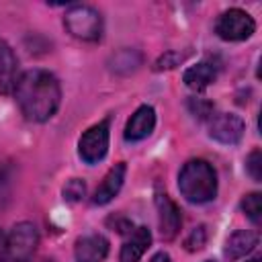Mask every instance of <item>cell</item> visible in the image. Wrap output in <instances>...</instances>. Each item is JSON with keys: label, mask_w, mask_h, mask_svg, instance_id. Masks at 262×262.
I'll list each match as a JSON object with an SVG mask.
<instances>
[{"label": "cell", "mask_w": 262, "mask_h": 262, "mask_svg": "<svg viewBox=\"0 0 262 262\" xmlns=\"http://www.w3.org/2000/svg\"><path fill=\"white\" fill-rule=\"evenodd\" d=\"M12 94H14V100L23 117L31 123L49 121L61 104L59 80L51 72L41 70V68L23 72L16 80Z\"/></svg>", "instance_id": "cell-1"}, {"label": "cell", "mask_w": 262, "mask_h": 262, "mask_svg": "<svg viewBox=\"0 0 262 262\" xmlns=\"http://www.w3.org/2000/svg\"><path fill=\"white\" fill-rule=\"evenodd\" d=\"M217 172L213 164L203 158L188 160L178 172V190L192 205L211 203L217 196Z\"/></svg>", "instance_id": "cell-2"}, {"label": "cell", "mask_w": 262, "mask_h": 262, "mask_svg": "<svg viewBox=\"0 0 262 262\" xmlns=\"http://www.w3.org/2000/svg\"><path fill=\"white\" fill-rule=\"evenodd\" d=\"M63 27L74 39L86 41V43L100 41L102 31H104L102 14L94 6H88V4H72L66 10Z\"/></svg>", "instance_id": "cell-3"}, {"label": "cell", "mask_w": 262, "mask_h": 262, "mask_svg": "<svg viewBox=\"0 0 262 262\" xmlns=\"http://www.w3.org/2000/svg\"><path fill=\"white\" fill-rule=\"evenodd\" d=\"M37 246H39L37 227L31 221H20L8 231V235H4L0 262H33Z\"/></svg>", "instance_id": "cell-4"}, {"label": "cell", "mask_w": 262, "mask_h": 262, "mask_svg": "<svg viewBox=\"0 0 262 262\" xmlns=\"http://www.w3.org/2000/svg\"><path fill=\"white\" fill-rule=\"evenodd\" d=\"M108 141H111V121L102 119L98 123H94L92 127H88L80 139H78V156L82 162L86 164H98L100 160H104L106 151H108Z\"/></svg>", "instance_id": "cell-5"}, {"label": "cell", "mask_w": 262, "mask_h": 262, "mask_svg": "<svg viewBox=\"0 0 262 262\" xmlns=\"http://www.w3.org/2000/svg\"><path fill=\"white\" fill-rule=\"evenodd\" d=\"M256 31V20L252 18L250 12L242 10V8H229L225 12L219 14L217 23H215V33L219 39L223 41H246L254 35Z\"/></svg>", "instance_id": "cell-6"}, {"label": "cell", "mask_w": 262, "mask_h": 262, "mask_svg": "<svg viewBox=\"0 0 262 262\" xmlns=\"http://www.w3.org/2000/svg\"><path fill=\"white\" fill-rule=\"evenodd\" d=\"M207 129H209V137L215 139L217 143L223 145H235L242 141L246 125L242 121L239 115L235 113H221L215 111L209 119H207Z\"/></svg>", "instance_id": "cell-7"}, {"label": "cell", "mask_w": 262, "mask_h": 262, "mask_svg": "<svg viewBox=\"0 0 262 262\" xmlns=\"http://www.w3.org/2000/svg\"><path fill=\"white\" fill-rule=\"evenodd\" d=\"M156 211H158V223H160L162 237L168 242L174 239L182 225V215H180L178 205L166 192H158L156 194Z\"/></svg>", "instance_id": "cell-8"}, {"label": "cell", "mask_w": 262, "mask_h": 262, "mask_svg": "<svg viewBox=\"0 0 262 262\" xmlns=\"http://www.w3.org/2000/svg\"><path fill=\"white\" fill-rule=\"evenodd\" d=\"M154 129H156V111L149 104H141L127 119V125H125V133L123 135H125V141L137 143V141L147 139L154 133Z\"/></svg>", "instance_id": "cell-9"}, {"label": "cell", "mask_w": 262, "mask_h": 262, "mask_svg": "<svg viewBox=\"0 0 262 262\" xmlns=\"http://www.w3.org/2000/svg\"><path fill=\"white\" fill-rule=\"evenodd\" d=\"M108 239L102 233H86L80 235L74 244V260L76 262H104L108 256Z\"/></svg>", "instance_id": "cell-10"}, {"label": "cell", "mask_w": 262, "mask_h": 262, "mask_svg": "<svg viewBox=\"0 0 262 262\" xmlns=\"http://www.w3.org/2000/svg\"><path fill=\"white\" fill-rule=\"evenodd\" d=\"M217 76H219V63L215 59L207 57L194 66H188L182 74V80L190 90L203 92L205 88H209L217 80Z\"/></svg>", "instance_id": "cell-11"}, {"label": "cell", "mask_w": 262, "mask_h": 262, "mask_svg": "<svg viewBox=\"0 0 262 262\" xmlns=\"http://www.w3.org/2000/svg\"><path fill=\"white\" fill-rule=\"evenodd\" d=\"M125 174H127V164L125 162H117L104 174L102 182L96 186V190L92 194V205H106V203H111L119 194V190L123 188Z\"/></svg>", "instance_id": "cell-12"}, {"label": "cell", "mask_w": 262, "mask_h": 262, "mask_svg": "<svg viewBox=\"0 0 262 262\" xmlns=\"http://www.w3.org/2000/svg\"><path fill=\"white\" fill-rule=\"evenodd\" d=\"M149 246H151V231L145 225H135L127 233V237L121 246L119 262H139Z\"/></svg>", "instance_id": "cell-13"}, {"label": "cell", "mask_w": 262, "mask_h": 262, "mask_svg": "<svg viewBox=\"0 0 262 262\" xmlns=\"http://www.w3.org/2000/svg\"><path fill=\"white\" fill-rule=\"evenodd\" d=\"M256 246H258V233L256 231H252V229H237V231L227 235V239L223 244V256L229 262H235V260L248 256Z\"/></svg>", "instance_id": "cell-14"}, {"label": "cell", "mask_w": 262, "mask_h": 262, "mask_svg": "<svg viewBox=\"0 0 262 262\" xmlns=\"http://www.w3.org/2000/svg\"><path fill=\"white\" fill-rule=\"evenodd\" d=\"M18 59L12 47L0 39V94H10L18 80Z\"/></svg>", "instance_id": "cell-15"}, {"label": "cell", "mask_w": 262, "mask_h": 262, "mask_svg": "<svg viewBox=\"0 0 262 262\" xmlns=\"http://www.w3.org/2000/svg\"><path fill=\"white\" fill-rule=\"evenodd\" d=\"M139 63H141V55L135 49H123V51H119V53L113 55L111 70L113 72H119V74H129L133 70H137Z\"/></svg>", "instance_id": "cell-16"}, {"label": "cell", "mask_w": 262, "mask_h": 262, "mask_svg": "<svg viewBox=\"0 0 262 262\" xmlns=\"http://www.w3.org/2000/svg\"><path fill=\"white\" fill-rule=\"evenodd\" d=\"M244 215L258 227L262 223V199H260V192H248L244 194L242 203H239Z\"/></svg>", "instance_id": "cell-17"}, {"label": "cell", "mask_w": 262, "mask_h": 262, "mask_svg": "<svg viewBox=\"0 0 262 262\" xmlns=\"http://www.w3.org/2000/svg\"><path fill=\"white\" fill-rule=\"evenodd\" d=\"M63 201L68 203H80L86 196V182L82 178H70L61 188Z\"/></svg>", "instance_id": "cell-18"}, {"label": "cell", "mask_w": 262, "mask_h": 262, "mask_svg": "<svg viewBox=\"0 0 262 262\" xmlns=\"http://www.w3.org/2000/svg\"><path fill=\"white\" fill-rule=\"evenodd\" d=\"M188 111L192 113L194 119H199V121H207V119L215 113V104L209 102V100H205V98L192 96V98H188Z\"/></svg>", "instance_id": "cell-19"}, {"label": "cell", "mask_w": 262, "mask_h": 262, "mask_svg": "<svg viewBox=\"0 0 262 262\" xmlns=\"http://www.w3.org/2000/svg\"><path fill=\"white\" fill-rule=\"evenodd\" d=\"M246 172L252 176L254 182L262 180V151L258 147L248 154V158H246Z\"/></svg>", "instance_id": "cell-20"}, {"label": "cell", "mask_w": 262, "mask_h": 262, "mask_svg": "<svg viewBox=\"0 0 262 262\" xmlns=\"http://www.w3.org/2000/svg\"><path fill=\"white\" fill-rule=\"evenodd\" d=\"M205 242H207V231H205L203 225H199V227H194L190 231V235L186 237L184 246H186V250H201L205 246Z\"/></svg>", "instance_id": "cell-21"}, {"label": "cell", "mask_w": 262, "mask_h": 262, "mask_svg": "<svg viewBox=\"0 0 262 262\" xmlns=\"http://www.w3.org/2000/svg\"><path fill=\"white\" fill-rule=\"evenodd\" d=\"M182 61V55L178 53V51H166L164 55H160V59L156 61V70L160 72V70H172V68H176L178 63Z\"/></svg>", "instance_id": "cell-22"}, {"label": "cell", "mask_w": 262, "mask_h": 262, "mask_svg": "<svg viewBox=\"0 0 262 262\" xmlns=\"http://www.w3.org/2000/svg\"><path fill=\"white\" fill-rule=\"evenodd\" d=\"M6 182H8V172H6V168H0V194H4V199H6V194L8 192H4L2 188L6 186ZM2 199V196H0Z\"/></svg>", "instance_id": "cell-23"}, {"label": "cell", "mask_w": 262, "mask_h": 262, "mask_svg": "<svg viewBox=\"0 0 262 262\" xmlns=\"http://www.w3.org/2000/svg\"><path fill=\"white\" fill-rule=\"evenodd\" d=\"M149 262H172V258H170L166 252H156V254L149 258Z\"/></svg>", "instance_id": "cell-24"}, {"label": "cell", "mask_w": 262, "mask_h": 262, "mask_svg": "<svg viewBox=\"0 0 262 262\" xmlns=\"http://www.w3.org/2000/svg\"><path fill=\"white\" fill-rule=\"evenodd\" d=\"M246 262H262V260H260V256H256V258H250V260H246Z\"/></svg>", "instance_id": "cell-25"}, {"label": "cell", "mask_w": 262, "mask_h": 262, "mask_svg": "<svg viewBox=\"0 0 262 262\" xmlns=\"http://www.w3.org/2000/svg\"><path fill=\"white\" fill-rule=\"evenodd\" d=\"M2 244H4V233H2V229H0V250H2Z\"/></svg>", "instance_id": "cell-26"}, {"label": "cell", "mask_w": 262, "mask_h": 262, "mask_svg": "<svg viewBox=\"0 0 262 262\" xmlns=\"http://www.w3.org/2000/svg\"><path fill=\"white\" fill-rule=\"evenodd\" d=\"M205 262H213V260H205Z\"/></svg>", "instance_id": "cell-27"}, {"label": "cell", "mask_w": 262, "mask_h": 262, "mask_svg": "<svg viewBox=\"0 0 262 262\" xmlns=\"http://www.w3.org/2000/svg\"><path fill=\"white\" fill-rule=\"evenodd\" d=\"M47 262H53V260H47Z\"/></svg>", "instance_id": "cell-28"}]
</instances>
